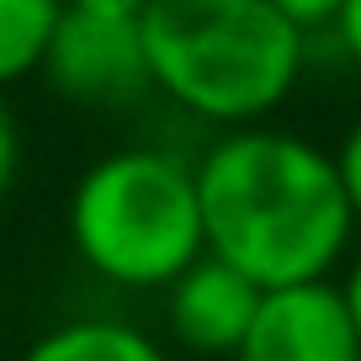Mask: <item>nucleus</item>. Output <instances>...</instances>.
I'll use <instances>...</instances> for the list:
<instances>
[{"instance_id":"ddd939ff","label":"nucleus","mask_w":361,"mask_h":361,"mask_svg":"<svg viewBox=\"0 0 361 361\" xmlns=\"http://www.w3.org/2000/svg\"><path fill=\"white\" fill-rule=\"evenodd\" d=\"M329 32H335L340 48L361 64V0H345V6H340V16L329 22Z\"/></svg>"},{"instance_id":"4468645a","label":"nucleus","mask_w":361,"mask_h":361,"mask_svg":"<svg viewBox=\"0 0 361 361\" xmlns=\"http://www.w3.org/2000/svg\"><path fill=\"white\" fill-rule=\"evenodd\" d=\"M340 287H345V303H350V314H356V329H361V255L350 260V276Z\"/></svg>"},{"instance_id":"7ed1b4c3","label":"nucleus","mask_w":361,"mask_h":361,"mask_svg":"<svg viewBox=\"0 0 361 361\" xmlns=\"http://www.w3.org/2000/svg\"><path fill=\"white\" fill-rule=\"evenodd\" d=\"M69 245L112 287H170L207 250L197 165L170 149H112L69 192Z\"/></svg>"},{"instance_id":"39448f33","label":"nucleus","mask_w":361,"mask_h":361,"mask_svg":"<svg viewBox=\"0 0 361 361\" xmlns=\"http://www.w3.org/2000/svg\"><path fill=\"white\" fill-rule=\"evenodd\" d=\"M239 361H361V329L345 287L314 276L293 287H266L250 319Z\"/></svg>"},{"instance_id":"423d86ee","label":"nucleus","mask_w":361,"mask_h":361,"mask_svg":"<svg viewBox=\"0 0 361 361\" xmlns=\"http://www.w3.org/2000/svg\"><path fill=\"white\" fill-rule=\"evenodd\" d=\"M260 293L266 287H255L245 271H234L228 260L202 250L165 287V324L176 335V345L197 350V356H234L260 308Z\"/></svg>"},{"instance_id":"f8f14e48","label":"nucleus","mask_w":361,"mask_h":361,"mask_svg":"<svg viewBox=\"0 0 361 361\" xmlns=\"http://www.w3.org/2000/svg\"><path fill=\"white\" fill-rule=\"evenodd\" d=\"M64 6L85 16H106V22H138L149 11V0H64Z\"/></svg>"},{"instance_id":"1a4fd4ad","label":"nucleus","mask_w":361,"mask_h":361,"mask_svg":"<svg viewBox=\"0 0 361 361\" xmlns=\"http://www.w3.org/2000/svg\"><path fill=\"white\" fill-rule=\"evenodd\" d=\"M335 170H340V186H345V197H350V213H356V224H361V117H356V128L340 138Z\"/></svg>"},{"instance_id":"20e7f679","label":"nucleus","mask_w":361,"mask_h":361,"mask_svg":"<svg viewBox=\"0 0 361 361\" xmlns=\"http://www.w3.org/2000/svg\"><path fill=\"white\" fill-rule=\"evenodd\" d=\"M37 75L59 96L85 106H123L144 90H154L138 22H106V16H85V11H69V6L54 22Z\"/></svg>"},{"instance_id":"f03ea898","label":"nucleus","mask_w":361,"mask_h":361,"mask_svg":"<svg viewBox=\"0 0 361 361\" xmlns=\"http://www.w3.org/2000/svg\"><path fill=\"white\" fill-rule=\"evenodd\" d=\"M149 85L186 117L250 128L293 96L308 32L271 0H149L138 16Z\"/></svg>"},{"instance_id":"0eeeda50","label":"nucleus","mask_w":361,"mask_h":361,"mask_svg":"<svg viewBox=\"0 0 361 361\" xmlns=\"http://www.w3.org/2000/svg\"><path fill=\"white\" fill-rule=\"evenodd\" d=\"M22 361H170L154 335L123 319H69L37 335Z\"/></svg>"},{"instance_id":"9b49d317","label":"nucleus","mask_w":361,"mask_h":361,"mask_svg":"<svg viewBox=\"0 0 361 361\" xmlns=\"http://www.w3.org/2000/svg\"><path fill=\"white\" fill-rule=\"evenodd\" d=\"M16 165H22V133H16L11 106L0 102V202H6V192L16 186Z\"/></svg>"},{"instance_id":"f257e3e1","label":"nucleus","mask_w":361,"mask_h":361,"mask_svg":"<svg viewBox=\"0 0 361 361\" xmlns=\"http://www.w3.org/2000/svg\"><path fill=\"white\" fill-rule=\"evenodd\" d=\"M207 255L245 271L255 287L329 276L350 250L356 213L335 154L282 128H228L197 159Z\"/></svg>"},{"instance_id":"6e6552de","label":"nucleus","mask_w":361,"mask_h":361,"mask_svg":"<svg viewBox=\"0 0 361 361\" xmlns=\"http://www.w3.org/2000/svg\"><path fill=\"white\" fill-rule=\"evenodd\" d=\"M64 0H0V90L37 75Z\"/></svg>"},{"instance_id":"9d476101","label":"nucleus","mask_w":361,"mask_h":361,"mask_svg":"<svg viewBox=\"0 0 361 361\" xmlns=\"http://www.w3.org/2000/svg\"><path fill=\"white\" fill-rule=\"evenodd\" d=\"M271 6H276V11H282L293 27L319 32V27H329V22L340 16V6H345V0H271Z\"/></svg>"}]
</instances>
